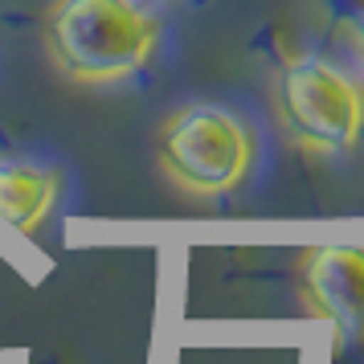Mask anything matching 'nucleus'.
<instances>
[{
    "label": "nucleus",
    "mask_w": 364,
    "mask_h": 364,
    "mask_svg": "<svg viewBox=\"0 0 364 364\" xmlns=\"http://www.w3.org/2000/svg\"><path fill=\"white\" fill-rule=\"evenodd\" d=\"M164 21L144 0H50L41 46L78 86L132 82L156 62Z\"/></svg>",
    "instance_id": "f257e3e1"
},
{
    "label": "nucleus",
    "mask_w": 364,
    "mask_h": 364,
    "mask_svg": "<svg viewBox=\"0 0 364 364\" xmlns=\"http://www.w3.org/2000/svg\"><path fill=\"white\" fill-rule=\"evenodd\" d=\"M160 172L181 193L217 200L237 193L258 160V135L225 102H184L156 132Z\"/></svg>",
    "instance_id": "f03ea898"
},
{
    "label": "nucleus",
    "mask_w": 364,
    "mask_h": 364,
    "mask_svg": "<svg viewBox=\"0 0 364 364\" xmlns=\"http://www.w3.org/2000/svg\"><path fill=\"white\" fill-rule=\"evenodd\" d=\"M274 111L307 156H344L364 135V82L328 58L295 53L274 70Z\"/></svg>",
    "instance_id": "7ed1b4c3"
},
{
    "label": "nucleus",
    "mask_w": 364,
    "mask_h": 364,
    "mask_svg": "<svg viewBox=\"0 0 364 364\" xmlns=\"http://www.w3.org/2000/svg\"><path fill=\"white\" fill-rule=\"evenodd\" d=\"M299 299L340 340L364 348V246L331 242L299 258Z\"/></svg>",
    "instance_id": "20e7f679"
},
{
    "label": "nucleus",
    "mask_w": 364,
    "mask_h": 364,
    "mask_svg": "<svg viewBox=\"0 0 364 364\" xmlns=\"http://www.w3.org/2000/svg\"><path fill=\"white\" fill-rule=\"evenodd\" d=\"M62 197V172L21 160H0V221L21 237H33Z\"/></svg>",
    "instance_id": "39448f33"
},
{
    "label": "nucleus",
    "mask_w": 364,
    "mask_h": 364,
    "mask_svg": "<svg viewBox=\"0 0 364 364\" xmlns=\"http://www.w3.org/2000/svg\"><path fill=\"white\" fill-rule=\"evenodd\" d=\"M352 46H356V53H360V66H364V17L356 21V29H352Z\"/></svg>",
    "instance_id": "423d86ee"
}]
</instances>
